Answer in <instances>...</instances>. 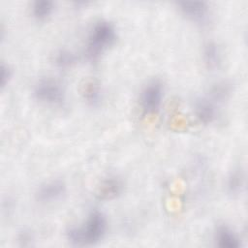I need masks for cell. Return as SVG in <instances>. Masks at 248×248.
I'll return each instance as SVG.
<instances>
[{
	"instance_id": "6da1fadb",
	"label": "cell",
	"mask_w": 248,
	"mask_h": 248,
	"mask_svg": "<svg viewBox=\"0 0 248 248\" xmlns=\"http://www.w3.org/2000/svg\"><path fill=\"white\" fill-rule=\"evenodd\" d=\"M108 231V219L100 210L91 211L81 226H74L67 230L68 241L77 246L94 245L100 242Z\"/></svg>"
},
{
	"instance_id": "7a4b0ae2",
	"label": "cell",
	"mask_w": 248,
	"mask_h": 248,
	"mask_svg": "<svg viewBox=\"0 0 248 248\" xmlns=\"http://www.w3.org/2000/svg\"><path fill=\"white\" fill-rule=\"evenodd\" d=\"M117 39L115 26L108 20L96 21L87 37L84 54L87 60L97 61L101 55L114 45Z\"/></svg>"
},
{
	"instance_id": "3957f363",
	"label": "cell",
	"mask_w": 248,
	"mask_h": 248,
	"mask_svg": "<svg viewBox=\"0 0 248 248\" xmlns=\"http://www.w3.org/2000/svg\"><path fill=\"white\" fill-rule=\"evenodd\" d=\"M33 97L41 104L60 106L65 102L66 93L62 84L51 78H40L33 86Z\"/></svg>"
},
{
	"instance_id": "277c9868",
	"label": "cell",
	"mask_w": 248,
	"mask_h": 248,
	"mask_svg": "<svg viewBox=\"0 0 248 248\" xmlns=\"http://www.w3.org/2000/svg\"><path fill=\"white\" fill-rule=\"evenodd\" d=\"M164 100V85L158 79L149 81L140 94V107L144 115H154L160 110Z\"/></svg>"
},
{
	"instance_id": "5b68a950",
	"label": "cell",
	"mask_w": 248,
	"mask_h": 248,
	"mask_svg": "<svg viewBox=\"0 0 248 248\" xmlns=\"http://www.w3.org/2000/svg\"><path fill=\"white\" fill-rule=\"evenodd\" d=\"M179 13L189 21L203 25L206 24L210 17L209 6L201 1H182L176 3Z\"/></svg>"
},
{
	"instance_id": "8992f818",
	"label": "cell",
	"mask_w": 248,
	"mask_h": 248,
	"mask_svg": "<svg viewBox=\"0 0 248 248\" xmlns=\"http://www.w3.org/2000/svg\"><path fill=\"white\" fill-rule=\"evenodd\" d=\"M67 192L66 184L61 179H51L42 183L36 190L35 198L43 204H49L60 201Z\"/></svg>"
},
{
	"instance_id": "52a82bcc",
	"label": "cell",
	"mask_w": 248,
	"mask_h": 248,
	"mask_svg": "<svg viewBox=\"0 0 248 248\" xmlns=\"http://www.w3.org/2000/svg\"><path fill=\"white\" fill-rule=\"evenodd\" d=\"M194 114L202 124H211L218 116L217 103L208 96L201 97L194 104Z\"/></svg>"
},
{
	"instance_id": "ba28073f",
	"label": "cell",
	"mask_w": 248,
	"mask_h": 248,
	"mask_svg": "<svg viewBox=\"0 0 248 248\" xmlns=\"http://www.w3.org/2000/svg\"><path fill=\"white\" fill-rule=\"evenodd\" d=\"M123 182L116 175H108L101 181L97 188L96 196L102 201H110L116 199L123 191Z\"/></svg>"
},
{
	"instance_id": "9c48e42d",
	"label": "cell",
	"mask_w": 248,
	"mask_h": 248,
	"mask_svg": "<svg viewBox=\"0 0 248 248\" xmlns=\"http://www.w3.org/2000/svg\"><path fill=\"white\" fill-rule=\"evenodd\" d=\"M214 242L220 248H239L241 239L238 234L226 225L218 226L214 232Z\"/></svg>"
},
{
	"instance_id": "30bf717a",
	"label": "cell",
	"mask_w": 248,
	"mask_h": 248,
	"mask_svg": "<svg viewBox=\"0 0 248 248\" xmlns=\"http://www.w3.org/2000/svg\"><path fill=\"white\" fill-rule=\"evenodd\" d=\"M202 62L208 70H216L222 62V51L218 44L213 41L205 43L202 50Z\"/></svg>"
},
{
	"instance_id": "8fae6325",
	"label": "cell",
	"mask_w": 248,
	"mask_h": 248,
	"mask_svg": "<svg viewBox=\"0 0 248 248\" xmlns=\"http://www.w3.org/2000/svg\"><path fill=\"white\" fill-rule=\"evenodd\" d=\"M226 190L230 195H238L245 186V173L241 168H234L227 176L225 182Z\"/></svg>"
},
{
	"instance_id": "7c38bea8",
	"label": "cell",
	"mask_w": 248,
	"mask_h": 248,
	"mask_svg": "<svg viewBox=\"0 0 248 248\" xmlns=\"http://www.w3.org/2000/svg\"><path fill=\"white\" fill-rule=\"evenodd\" d=\"M81 94L85 103L92 107L98 106L103 98L101 85L96 80H88L82 86Z\"/></svg>"
},
{
	"instance_id": "4fadbf2b",
	"label": "cell",
	"mask_w": 248,
	"mask_h": 248,
	"mask_svg": "<svg viewBox=\"0 0 248 248\" xmlns=\"http://www.w3.org/2000/svg\"><path fill=\"white\" fill-rule=\"evenodd\" d=\"M55 11V3L48 0H38L31 5V15L38 21L47 20Z\"/></svg>"
},
{
	"instance_id": "5bb4252c",
	"label": "cell",
	"mask_w": 248,
	"mask_h": 248,
	"mask_svg": "<svg viewBox=\"0 0 248 248\" xmlns=\"http://www.w3.org/2000/svg\"><path fill=\"white\" fill-rule=\"evenodd\" d=\"M232 92V84L228 80H220L215 82L208 93V97L217 104L228 99Z\"/></svg>"
},
{
	"instance_id": "9a60e30c",
	"label": "cell",
	"mask_w": 248,
	"mask_h": 248,
	"mask_svg": "<svg viewBox=\"0 0 248 248\" xmlns=\"http://www.w3.org/2000/svg\"><path fill=\"white\" fill-rule=\"evenodd\" d=\"M78 61V56L75 52L67 48L57 50L53 55L54 65L62 70L72 68Z\"/></svg>"
},
{
	"instance_id": "2e32d148",
	"label": "cell",
	"mask_w": 248,
	"mask_h": 248,
	"mask_svg": "<svg viewBox=\"0 0 248 248\" xmlns=\"http://www.w3.org/2000/svg\"><path fill=\"white\" fill-rule=\"evenodd\" d=\"M0 70H1V72H0V86H1V88H4L11 81V79L13 78V71L9 65H6L4 63L1 64Z\"/></svg>"
},
{
	"instance_id": "e0dca14e",
	"label": "cell",
	"mask_w": 248,
	"mask_h": 248,
	"mask_svg": "<svg viewBox=\"0 0 248 248\" xmlns=\"http://www.w3.org/2000/svg\"><path fill=\"white\" fill-rule=\"evenodd\" d=\"M17 241L20 242L21 245L23 246H27L30 245L31 242L33 241V235L30 232L23 230L22 232H20L17 235Z\"/></svg>"
}]
</instances>
